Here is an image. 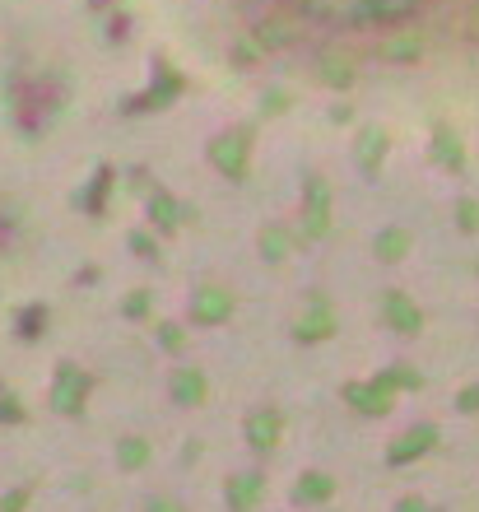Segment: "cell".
Masks as SVG:
<instances>
[{
	"instance_id": "6da1fadb",
	"label": "cell",
	"mask_w": 479,
	"mask_h": 512,
	"mask_svg": "<svg viewBox=\"0 0 479 512\" xmlns=\"http://www.w3.org/2000/svg\"><path fill=\"white\" fill-rule=\"evenodd\" d=\"M312 10H340L349 19H363V14H391L400 10V0H317Z\"/></svg>"
}]
</instances>
